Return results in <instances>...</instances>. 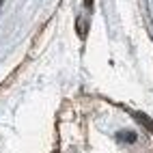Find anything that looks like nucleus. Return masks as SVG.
Returning <instances> with one entry per match:
<instances>
[{"label":"nucleus","mask_w":153,"mask_h":153,"mask_svg":"<svg viewBox=\"0 0 153 153\" xmlns=\"http://www.w3.org/2000/svg\"><path fill=\"white\" fill-rule=\"evenodd\" d=\"M119 138H121V140H127V142H134V140H136V136L131 134V131H121Z\"/></svg>","instance_id":"1"},{"label":"nucleus","mask_w":153,"mask_h":153,"mask_svg":"<svg viewBox=\"0 0 153 153\" xmlns=\"http://www.w3.org/2000/svg\"><path fill=\"white\" fill-rule=\"evenodd\" d=\"M0 4H2V0H0Z\"/></svg>","instance_id":"3"},{"label":"nucleus","mask_w":153,"mask_h":153,"mask_svg":"<svg viewBox=\"0 0 153 153\" xmlns=\"http://www.w3.org/2000/svg\"><path fill=\"white\" fill-rule=\"evenodd\" d=\"M136 119L140 121V123H142V125H147V127H149V129L153 131V123H151V121H149V119H147L145 114H136Z\"/></svg>","instance_id":"2"}]
</instances>
